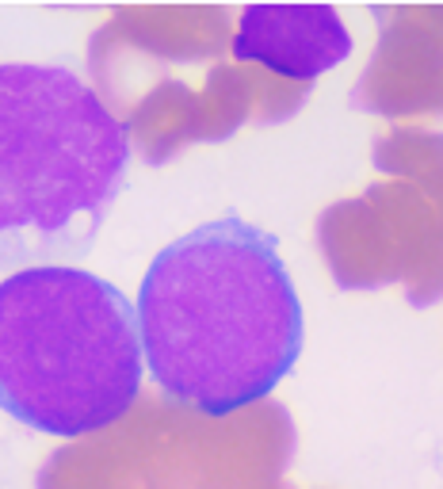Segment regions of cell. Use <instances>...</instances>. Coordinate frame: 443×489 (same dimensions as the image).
Returning a JSON list of instances; mask_svg holds the SVG:
<instances>
[{"mask_svg":"<svg viewBox=\"0 0 443 489\" xmlns=\"http://www.w3.org/2000/svg\"><path fill=\"white\" fill-rule=\"evenodd\" d=\"M134 314L157 390L206 417L268 398L295 371L306 340L275 233L233 210L157 252Z\"/></svg>","mask_w":443,"mask_h":489,"instance_id":"1","label":"cell"},{"mask_svg":"<svg viewBox=\"0 0 443 489\" xmlns=\"http://www.w3.org/2000/svg\"><path fill=\"white\" fill-rule=\"evenodd\" d=\"M130 176V134L66 66H0V272L77 264Z\"/></svg>","mask_w":443,"mask_h":489,"instance_id":"2","label":"cell"},{"mask_svg":"<svg viewBox=\"0 0 443 489\" xmlns=\"http://www.w3.org/2000/svg\"><path fill=\"white\" fill-rule=\"evenodd\" d=\"M146 359L134 302L77 264L0 283V409L46 436H88L138 401Z\"/></svg>","mask_w":443,"mask_h":489,"instance_id":"3","label":"cell"},{"mask_svg":"<svg viewBox=\"0 0 443 489\" xmlns=\"http://www.w3.org/2000/svg\"><path fill=\"white\" fill-rule=\"evenodd\" d=\"M352 54V31L333 4H248L237 19L233 58L291 81H313Z\"/></svg>","mask_w":443,"mask_h":489,"instance_id":"4","label":"cell"}]
</instances>
